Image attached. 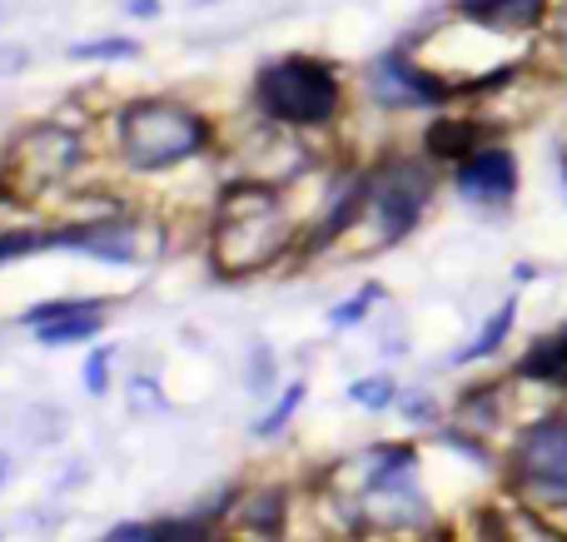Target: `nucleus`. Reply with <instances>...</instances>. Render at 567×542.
<instances>
[{"label": "nucleus", "instance_id": "nucleus-21", "mask_svg": "<svg viewBox=\"0 0 567 542\" xmlns=\"http://www.w3.org/2000/svg\"><path fill=\"white\" fill-rule=\"evenodd\" d=\"M379 299H383V284H363L359 294L349 299V304H333V309H329V324H333V329H353V324H363V314H369V309L379 304Z\"/></svg>", "mask_w": 567, "mask_h": 542}, {"label": "nucleus", "instance_id": "nucleus-10", "mask_svg": "<svg viewBox=\"0 0 567 542\" xmlns=\"http://www.w3.org/2000/svg\"><path fill=\"white\" fill-rule=\"evenodd\" d=\"M458 20L493 35H538L553 20V0H458Z\"/></svg>", "mask_w": 567, "mask_h": 542}, {"label": "nucleus", "instance_id": "nucleus-6", "mask_svg": "<svg viewBox=\"0 0 567 542\" xmlns=\"http://www.w3.org/2000/svg\"><path fill=\"white\" fill-rule=\"evenodd\" d=\"M80 155H85V145H80L75 129L35 125L10 145L6 179H0V185H6L10 195H35V189H50V185H60V179H70V169L80 165Z\"/></svg>", "mask_w": 567, "mask_h": 542}, {"label": "nucleus", "instance_id": "nucleus-17", "mask_svg": "<svg viewBox=\"0 0 567 542\" xmlns=\"http://www.w3.org/2000/svg\"><path fill=\"white\" fill-rule=\"evenodd\" d=\"M245 523L255 538H275L279 523H284V493L279 488H265V493H255L245 503Z\"/></svg>", "mask_w": 567, "mask_h": 542}, {"label": "nucleus", "instance_id": "nucleus-28", "mask_svg": "<svg viewBox=\"0 0 567 542\" xmlns=\"http://www.w3.org/2000/svg\"><path fill=\"white\" fill-rule=\"evenodd\" d=\"M20 65H25V50H20V45L0 50V75H10V70H20Z\"/></svg>", "mask_w": 567, "mask_h": 542}, {"label": "nucleus", "instance_id": "nucleus-23", "mask_svg": "<svg viewBox=\"0 0 567 542\" xmlns=\"http://www.w3.org/2000/svg\"><path fill=\"white\" fill-rule=\"evenodd\" d=\"M399 408H403V418H409V424H433V418H439V408H433L429 394H403Z\"/></svg>", "mask_w": 567, "mask_h": 542}, {"label": "nucleus", "instance_id": "nucleus-19", "mask_svg": "<svg viewBox=\"0 0 567 542\" xmlns=\"http://www.w3.org/2000/svg\"><path fill=\"white\" fill-rule=\"evenodd\" d=\"M303 398H309V384H289V388H284L279 404L269 408L265 418H255V438H275V434H284V424L293 418V408H299Z\"/></svg>", "mask_w": 567, "mask_h": 542}, {"label": "nucleus", "instance_id": "nucleus-8", "mask_svg": "<svg viewBox=\"0 0 567 542\" xmlns=\"http://www.w3.org/2000/svg\"><path fill=\"white\" fill-rule=\"evenodd\" d=\"M50 249H75L100 264H140V225L125 215H95V219H70L60 229H45Z\"/></svg>", "mask_w": 567, "mask_h": 542}, {"label": "nucleus", "instance_id": "nucleus-4", "mask_svg": "<svg viewBox=\"0 0 567 542\" xmlns=\"http://www.w3.org/2000/svg\"><path fill=\"white\" fill-rule=\"evenodd\" d=\"M433 165L439 159L429 155H383L373 169H363V205L353 225H369V249L399 244L423 219L433 189H439Z\"/></svg>", "mask_w": 567, "mask_h": 542}, {"label": "nucleus", "instance_id": "nucleus-29", "mask_svg": "<svg viewBox=\"0 0 567 542\" xmlns=\"http://www.w3.org/2000/svg\"><path fill=\"white\" fill-rule=\"evenodd\" d=\"M558 165H563V189H567V149H563V155H558Z\"/></svg>", "mask_w": 567, "mask_h": 542}, {"label": "nucleus", "instance_id": "nucleus-13", "mask_svg": "<svg viewBox=\"0 0 567 542\" xmlns=\"http://www.w3.org/2000/svg\"><path fill=\"white\" fill-rule=\"evenodd\" d=\"M513 324H518V299H503V304L488 314V324L478 329V338H473V344H463L458 354H453V364H478V358H493L503 344H508Z\"/></svg>", "mask_w": 567, "mask_h": 542}, {"label": "nucleus", "instance_id": "nucleus-12", "mask_svg": "<svg viewBox=\"0 0 567 542\" xmlns=\"http://www.w3.org/2000/svg\"><path fill=\"white\" fill-rule=\"evenodd\" d=\"M513 378H523V384H543V388H567V324L553 329L548 338H538V344L518 358Z\"/></svg>", "mask_w": 567, "mask_h": 542}, {"label": "nucleus", "instance_id": "nucleus-18", "mask_svg": "<svg viewBox=\"0 0 567 542\" xmlns=\"http://www.w3.org/2000/svg\"><path fill=\"white\" fill-rule=\"evenodd\" d=\"M399 384H393L389 374H373V378H359V384L349 388V404L353 408H373V414H379V408H389V404H399Z\"/></svg>", "mask_w": 567, "mask_h": 542}, {"label": "nucleus", "instance_id": "nucleus-9", "mask_svg": "<svg viewBox=\"0 0 567 542\" xmlns=\"http://www.w3.org/2000/svg\"><path fill=\"white\" fill-rule=\"evenodd\" d=\"M453 189L478 209H503L518 195V155L508 145H478L468 159L453 165Z\"/></svg>", "mask_w": 567, "mask_h": 542}, {"label": "nucleus", "instance_id": "nucleus-11", "mask_svg": "<svg viewBox=\"0 0 567 542\" xmlns=\"http://www.w3.org/2000/svg\"><path fill=\"white\" fill-rule=\"evenodd\" d=\"M478 145H488V125L478 115H439L423 135V155L439 159V165H458Z\"/></svg>", "mask_w": 567, "mask_h": 542}, {"label": "nucleus", "instance_id": "nucleus-27", "mask_svg": "<svg viewBox=\"0 0 567 542\" xmlns=\"http://www.w3.org/2000/svg\"><path fill=\"white\" fill-rule=\"evenodd\" d=\"M130 394H135V414H145V404H150V408H159V388L150 384L145 374H140L135 384H130Z\"/></svg>", "mask_w": 567, "mask_h": 542}, {"label": "nucleus", "instance_id": "nucleus-31", "mask_svg": "<svg viewBox=\"0 0 567 542\" xmlns=\"http://www.w3.org/2000/svg\"><path fill=\"white\" fill-rule=\"evenodd\" d=\"M6 468H10V463H6V458H0V478H6Z\"/></svg>", "mask_w": 567, "mask_h": 542}, {"label": "nucleus", "instance_id": "nucleus-22", "mask_svg": "<svg viewBox=\"0 0 567 542\" xmlns=\"http://www.w3.org/2000/svg\"><path fill=\"white\" fill-rule=\"evenodd\" d=\"M110 364H115V348H90L85 358V394H110Z\"/></svg>", "mask_w": 567, "mask_h": 542}, {"label": "nucleus", "instance_id": "nucleus-5", "mask_svg": "<svg viewBox=\"0 0 567 542\" xmlns=\"http://www.w3.org/2000/svg\"><path fill=\"white\" fill-rule=\"evenodd\" d=\"M508 493L548 518H567V414H543L508 448Z\"/></svg>", "mask_w": 567, "mask_h": 542}, {"label": "nucleus", "instance_id": "nucleus-15", "mask_svg": "<svg viewBox=\"0 0 567 542\" xmlns=\"http://www.w3.org/2000/svg\"><path fill=\"white\" fill-rule=\"evenodd\" d=\"M140 40L135 35H95V40H75L65 50V60H85V65H115V60H135Z\"/></svg>", "mask_w": 567, "mask_h": 542}, {"label": "nucleus", "instance_id": "nucleus-7", "mask_svg": "<svg viewBox=\"0 0 567 542\" xmlns=\"http://www.w3.org/2000/svg\"><path fill=\"white\" fill-rule=\"evenodd\" d=\"M369 95L393 110H439L458 100V80L433 75L409 50H383L369 60Z\"/></svg>", "mask_w": 567, "mask_h": 542}, {"label": "nucleus", "instance_id": "nucleus-25", "mask_svg": "<svg viewBox=\"0 0 567 542\" xmlns=\"http://www.w3.org/2000/svg\"><path fill=\"white\" fill-rule=\"evenodd\" d=\"M548 35H553V55L567 65V0L553 6V20H548Z\"/></svg>", "mask_w": 567, "mask_h": 542}, {"label": "nucleus", "instance_id": "nucleus-24", "mask_svg": "<svg viewBox=\"0 0 567 542\" xmlns=\"http://www.w3.org/2000/svg\"><path fill=\"white\" fill-rule=\"evenodd\" d=\"M269 384H275V354H269V348H255V374H249V388L265 394Z\"/></svg>", "mask_w": 567, "mask_h": 542}, {"label": "nucleus", "instance_id": "nucleus-26", "mask_svg": "<svg viewBox=\"0 0 567 542\" xmlns=\"http://www.w3.org/2000/svg\"><path fill=\"white\" fill-rule=\"evenodd\" d=\"M120 10H125L130 20H159L165 15V0H120Z\"/></svg>", "mask_w": 567, "mask_h": 542}, {"label": "nucleus", "instance_id": "nucleus-2", "mask_svg": "<svg viewBox=\"0 0 567 542\" xmlns=\"http://www.w3.org/2000/svg\"><path fill=\"white\" fill-rule=\"evenodd\" d=\"M215 145V129L195 105L169 95H140L115 110V149L130 169L140 175H159L199 159Z\"/></svg>", "mask_w": 567, "mask_h": 542}, {"label": "nucleus", "instance_id": "nucleus-3", "mask_svg": "<svg viewBox=\"0 0 567 542\" xmlns=\"http://www.w3.org/2000/svg\"><path fill=\"white\" fill-rule=\"evenodd\" d=\"M255 105L269 125L323 129L343 110V80L323 55H275L255 75Z\"/></svg>", "mask_w": 567, "mask_h": 542}, {"label": "nucleus", "instance_id": "nucleus-32", "mask_svg": "<svg viewBox=\"0 0 567 542\" xmlns=\"http://www.w3.org/2000/svg\"><path fill=\"white\" fill-rule=\"evenodd\" d=\"M563 149H567V145H563Z\"/></svg>", "mask_w": 567, "mask_h": 542}, {"label": "nucleus", "instance_id": "nucleus-1", "mask_svg": "<svg viewBox=\"0 0 567 542\" xmlns=\"http://www.w3.org/2000/svg\"><path fill=\"white\" fill-rule=\"evenodd\" d=\"M299 244L289 205L269 179H229L209 225V259L225 279H249Z\"/></svg>", "mask_w": 567, "mask_h": 542}, {"label": "nucleus", "instance_id": "nucleus-20", "mask_svg": "<svg viewBox=\"0 0 567 542\" xmlns=\"http://www.w3.org/2000/svg\"><path fill=\"white\" fill-rule=\"evenodd\" d=\"M85 309H105V299H95V294H85V299H50V304L25 309V314H20V324H25V329H40V324H50V319L85 314Z\"/></svg>", "mask_w": 567, "mask_h": 542}, {"label": "nucleus", "instance_id": "nucleus-14", "mask_svg": "<svg viewBox=\"0 0 567 542\" xmlns=\"http://www.w3.org/2000/svg\"><path fill=\"white\" fill-rule=\"evenodd\" d=\"M100 329H105V309H85V314H65V319L40 324L35 329V344H45V348L90 344V338H100Z\"/></svg>", "mask_w": 567, "mask_h": 542}, {"label": "nucleus", "instance_id": "nucleus-16", "mask_svg": "<svg viewBox=\"0 0 567 542\" xmlns=\"http://www.w3.org/2000/svg\"><path fill=\"white\" fill-rule=\"evenodd\" d=\"M503 418V388H473V394H463L458 404V424L468 428V434H488L493 424Z\"/></svg>", "mask_w": 567, "mask_h": 542}, {"label": "nucleus", "instance_id": "nucleus-30", "mask_svg": "<svg viewBox=\"0 0 567 542\" xmlns=\"http://www.w3.org/2000/svg\"><path fill=\"white\" fill-rule=\"evenodd\" d=\"M189 6H215V0H189Z\"/></svg>", "mask_w": 567, "mask_h": 542}]
</instances>
